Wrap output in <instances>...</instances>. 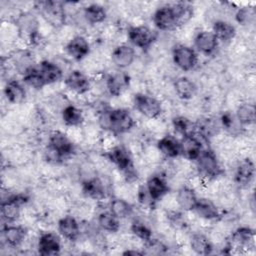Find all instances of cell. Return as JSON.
I'll list each match as a JSON object with an SVG mask.
<instances>
[{
  "mask_svg": "<svg viewBox=\"0 0 256 256\" xmlns=\"http://www.w3.org/2000/svg\"><path fill=\"white\" fill-rule=\"evenodd\" d=\"M97 125L106 133L119 136L133 130L136 126V121L126 108L103 107L97 112Z\"/></svg>",
  "mask_w": 256,
  "mask_h": 256,
  "instance_id": "obj_2",
  "label": "cell"
},
{
  "mask_svg": "<svg viewBox=\"0 0 256 256\" xmlns=\"http://www.w3.org/2000/svg\"><path fill=\"white\" fill-rule=\"evenodd\" d=\"M76 145L67 132L61 130L50 132L45 153L47 161L53 164L61 163L62 160L71 157L76 152Z\"/></svg>",
  "mask_w": 256,
  "mask_h": 256,
  "instance_id": "obj_4",
  "label": "cell"
},
{
  "mask_svg": "<svg viewBox=\"0 0 256 256\" xmlns=\"http://www.w3.org/2000/svg\"><path fill=\"white\" fill-rule=\"evenodd\" d=\"M167 245L159 239L152 238L148 242L144 243V254H164L167 250Z\"/></svg>",
  "mask_w": 256,
  "mask_h": 256,
  "instance_id": "obj_41",
  "label": "cell"
},
{
  "mask_svg": "<svg viewBox=\"0 0 256 256\" xmlns=\"http://www.w3.org/2000/svg\"><path fill=\"white\" fill-rule=\"evenodd\" d=\"M59 233L52 231L41 232L36 241L37 252L43 256L57 255L62 248V240Z\"/></svg>",
  "mask_w": 256,
  "mask_h": 256,
  "instance_id": "obj_14",
  "label": "cell"
},
{
  "mask_svg": "<svg viewBox=\"0 0 256 256\" xmlns=\"http://www.w3.org/2000/svg\"><path fill=\"white\" fill-rule=\"evenodd\" d=\"M188 244L190 249L197 255H208L213 251V242L203 232H194L189 236Z\"/></svg>",
  "mask_w": 256,
  "mask_h": 256,
  "instance_id": "obj_31",
  "label": "cell"
},
{
  "mask_svg": "<svg viewBox=\"0 0 256 256\" xmlns=\"http://www.w3.org/2000/svg\"><path fill=\"white\" fill-rule=\"evenodd\" d=\"M211 31L215 35L218 42L224 44L232 42V40H234V38L236 37L237 33L236 28L232 23L222 19H218L213 22Z\"/></svg>",
  "mask_w": 256,
  "mask_h": 256,
  "instance_id": "obj_32",
  "label": "cell"
},
{
  "mask_svg": "<svg viewBox=\"0 0 256 256\" xmlns=\"http://www.w3.org/2000/svg\"><path fill=\"white\" fill-rule=\"evenodd\" d=\"M37 68L45 87L56 84L64 79L63 68L55 61L48 59L41 60L39 63H37Z\"/></svg>",
  "mask_w": 256,
  "mask_h": 256,
  "instance_id": "obj_20",
  "label": "cell"
},
{
  "mask_svg": "<svg viewBox=\"0 0 256 256\" xmlns=\"http://www.w3.org/2000/svg\"><path fill=\"white\" fill-rule=\"evenodd\" d=\"M203 139L204 137H202L198 133L182 136L180 139L181 157L188 161L194 162L198 158L200 153L206 148L203 146Z\"/></svg>",
  "mask_w": 256,
  "mask_h": 256,
  "instance_id": "obj_17",
  "label": "cell"
},
{
  "mask_svg": "<svg viewBox=\"0 0 256 256\" xmlns=\"http://www.w3.org/2000/svg\"><path fill=\"white\" fill-rule=\"evenodd\" d=\"M255 244V232L249 226H240L235 229L227 238V248L250 249Z\"/></svg>",
  "mask_w": 256,
  "mask_h": 256,
  "instance_id": "obj_15",
  "label": "cell"
},
{
  "mask_svg": "<svg viewBox=\"0 0 256 256\" xmlns=\"http://www.w3.org/2000/svg\"><path fill=\"white\" fill-rule=\"evenodd\" d=\"M28 201V197L22 193L12 194L1 203V216L5 223H16L21 216L22 206Z\"/></svg>",
  "mask_w": 256,
  "mask_h": 256,
  "instance_id": "obj_11",
  "label": "cell"
},
{
  "mask_svg": "<svg viewBox=\"0 0 256 256\" xmlns=\"http://www.w3.org/2000/svg\"><path fill=\"white\" fill-rule=\"evenodd\" d=\"M235 20L238 24L243 26H248L252 24L255 20V11L252 7H242L239 8L235 14Z\"/></svg>",
  "mask_w": 256,
  "mask_h": 256,
  "instance_id": "obj_40",
  "label": "cell"
},
{
  "mask_svg": "<svg viewBox=\"0 0 256 256\" xmlns=\"http://www.w3.org/2000/svg\"><path fill=\"white\" fill-rule=\"evenodd\" d=\"M1 234L6 246L10 248H18L27 240L28 229L21 224L6 223L2 228Z\"/></svg>",
  "mask_w": 256,
  "mask_h": 256,
  "instance_id": "obj_18",
  "label": "cell"
},
{
  "mask_svg": "<svg viewBox=\"0 0 256 256\" xmlns=\"http://www.w3.org/2000/svg\"><path fill=\"white\" fill-rule=\"evenodd\" d=\"M64 51L72 60L82 62L90 55L91 45L84 35L76 34L67 40L64 45Z\"/></svg>",
  "mask_w": 256,
  "mask_h": 256,
  "instance_id": "obj_12",
  "label": "cell"
},
{
  "mask_svg": "<svg viewBox=\"0 0 256 256\" xmlns=\"http://www.w3.org/2000/svg\"><path fill=\"white\" fill-rule=\"evenodd\" d=\"M194 14L189 2L165 4L156 8L152 14V23L159 31H175L190 22Z\"/></svg>",
  "mask_w": 256,
  "mask_h": 256,
  "instance_id": "obj_1",
  "label": "cell"
},
{
  "mask_svg": "<svg viewBox=\"0 0 256 256\" xmlns=\"http://www.w3.org/2000/svg\"><path fill=\"white\" fill-rule=\"evenodd\" d=\"M61 119L68 128L82 127L85 122V115L78 106L74 104H66L61 109Z\"/></svg>",
  "mask_w": 256,
  "mask_h": 256,
  "instance_id": "obj_30",
  "label": "cell"
},
{
  "mask_svg": "<svg viewBox=\"0 0 256 256\" xmlns=\"http://www.w3.org/2000/svg\"><path fill=\"white\" fill-rule=\"evenodd\" d=\"M173 64L182 72L194 70L199 62V56L196 50L189 45L178 43L175 44L171 51Z\"/></svg>",
  "mask_w": 256,
  "mask_h": 256,
  "instance_id": "obj_8",
  "label": "cell"
},
{
  "mask_svg": "<svg viewBox=\"0 0 256 256\" xmlns=\"http://www.w3.org/2000/svg\"><path fill=\"white\" fill-rule=\"evenodd\" d=\"M173 90L179 99L189 101L196 96L198 86L192 79L186 76H180L173 81Z\"/></svg>",
  "mask_w": 256,
  "mask_h": 256,
  "instance_id": "obj_29",
  "label": "cell"
},
{
  "mask_svg": "<svg viewBox=\"0 0 256 256\" xmlns=\"http://www.w3.org/2000/svg\"><path fill=\"white\" fill-rule=\"evenodd\" d=\"M127 39L132 47L148 50L157 39V32L144 24L130 25L127 29Z\"/></svg>",
  "mask_w": 256,
  "mask_h": 256,
  "instance_id": "obj_9",
  "label": "cell"
},
{
  "mask_svg": "<svg viewBox=\"0 0 256 256\" xmlns=\"http://www.w3.org/2000/svg\"><path fill=\"white\" fill-rule=\"evenodd\" d=\"M155 145L162 158L166 160H176L181 157L180 139L172 134H164L157 140Z\"/></svg>",
  "mask_w": 256,
  "mask_h": 256,
  "instance_id": "obj_24",
  "label": "cell"
},
{
  "mask_svg": "<svg viewBox=\"0 0 256 256\" xmlns=\"http://www.w3.org/2000/svg\"><path fill=\"white\" fill-rule=\"evenodd\" d=\"M196 173L205 181H213L224 175V168L216 153L205 148L194 161Z\"/></svg>",
  "mask_w": 256,
  "mask_h": 256,
  "instance_id": "obj_5",
  "label": "cell"
},
{
  "mask_svg": "<svg viewBox=\"0 0 256 256\" xmlns=\"http://www.w3.org/2000/svg\"><path fill=\"white\" fill-rule=\"evenodd\" d=\"M218 45L219 42L211 30H200L193 37V48L198 54L200 53L204 56L213 55Z\"/></svg>",
  "mask_w": 256,
  "mask_h": 256,
  "instance_id": "obj_19",
  "label": "cell"
},
{
  "mask_svg": "<svg viewBox=\"0 0 256 256\" xmlns=\"http://www.w3.org/2000/svg\"><path fill=\"white\" fill-rule=\"evenodd\" d=\"M3 94L10 104H22L26 100V89L22 82L17 79H8L3 88Z\"/></svg>",
  "mask_w": 256,
  "mask_h": 256,
  "instance_id": "obj_28",
  "label": "cell"
},
{
  "mask_svg": "<svg viewBox=\"0 0 256 256\" xmlns=\"http://www.w3.org/2000/svg\"><path fill=\"white\" fill-rule=\"evenodd\" d=\"M64 85L73 94L77 96H83L90 92L92 80L88 74L80 69H73L69 71L64 79Z\"/></svg>",
  "mask_w": 256,
  "mask_h": 256,
  "instance_id": "obj_10",
  "label": "cell"
},
{
  "mask_svg": "<svg viewBox=\"0 0 256 256\" xmlns=\"http://www.w3.org/2000/svg\"><path fill=\"white\" fill-rule=\"evenodd\" d=\"M192 212L205 221H218L222 218L221 209L208 197H199Z\"/></svg>",
  "mask_w": 256,
  "mask_h": 256,
  "instance_id": "obj_25",
  "label": "cell"
},
{
  "mask_svg": "<svg viewBox=\"0 0 256 256\" xmlns=\"http://www.w3.org/2000/svg\"><path fill=\"white\" fill-rule=\"evenodd\" d=\"M113 65L118 70H124L130 67L136 60V52L134 48L126 43L117 45L110 54Z\"/></svg>",
  "mask_w": 256,
  "mask_h": 256,
  "instance_id": "obj_23",
  "label": "cell"
},
{
  "mask_svg": "<svg viewBox=\"0 0 256 256\" xmlns=\"http://www.w3.org/2000/svg\"><path fill=\"white\" fill-rule=\"evenodd\" d=\"M106 160L122 174L125 182L133 183L138 179V171L134 164V155L128 146L116 144L104 152Z\"/></svg>",
  "mask_w": 256,
  "mask_h": 256,
  "instance_id": "obj_3",
  "label": "cell"
},
{
  "mask_svg": "<svg viewBox=\"0 0 256 256\" xmlns=\"http://www.w3.org/2000/svg\"><path fill=\"white\" fill-rule=\"evenodd\" d=\"M57 232L70 242H75L81 236V225L79 220L72 214H67L57 221Z\"/></svg>",
  "mask_w": 256,
  "mask_h": 256,
  "instance_id": "obj_21",
  "label": "cell"
},
{
  "mask_svg": "<svg viewBox=\"0 0 256 256\" xmlns=\"http://www.w3.org/2000/svg\"><path fill=\"white\" fill-rule=\"evenodd\" d=\"M138 204L147 210H153L156 206V202L151 198L150 194L148 193L145 184H141L136 189V196H135Z\"/></svg>",
  "mask_w": 256,
  "mask_h": 256,
  "instance_id": "obj_39",
  "label": "cell"
},
{
  "mask_svg": "<svg viewBox=\"0 0 256 256\" xmlns=\"http://www.w3.org/2000/svg\"><path fill=\"white\" fill-rule=\"evenodd\" d=\"M130 75L123 70H116L109 73L105 78V87L109 95L113 97L122 96L130 86Z\"/></svg>",
  "mask_w": 256,
  "mask_h": 256,
  "instance_id": "obj_13",
  "label": "cell"
},
{
  "mask_svg": "<svg viewBox=\"0 0 256 256\" xmlns=\"http://www.w3.org/2000/svg\"><path fill=\"white\" fill-rule=\"evenodd\" d=\"M255 177L254 161L246 156L241 158L234 169V183L240 188H248Z\"/></svg>",
  "mask_w": 256,
  "mask_h": 256,
  "instance_id": "obj_16",
  "label": "cell"
},
{
  "mask_svg": "<svg viewBox=\"0 0 256 256\" xmlns=\"http://www.w3.org/2000/svg\"><path fill=\"white\" fill-rule=\"evenodd\" d=\"M198 198L199 196L193 187L188 184H183L177 189L175 194L176 206L184 212H191L193 211Z\"/></svg>",
  "mask_w": 256,
  "mask_h": 256,
  "instance_id": "obj_27",
  "label": "cell"
},
{
  "mask_svg": "<svg viewBox=\"0 0 256 256\" xmlns=\"http://www.w3.org/2000/svg\"><path fill=\"white\" fill-rule=\"evenodd\" d=\"M81 192L86 198L95 201L104 200L107 195L106 185L98 174L81 182Z\"/></svg>",
  "mask_w": 256,
  "mask_h": 256,
  "instance_id": "obj_26",
  "label": "cell"
},
{
  "mask_svg": "<svg viewBox=\"0 0 256 256\" xmlns=\"http://www.w3.org/2000/svg\"><path fill=\"white\" fill-rule=\"evenodd\" d=\"M144 184L151 198L156 203L164 199L170 192V184L166 176L160 173L150 175Z\"/></svg>",
  "mask_w": 256,
  "mask_h": 256,
  "instance_id": "obj_22",
  "label": "cell"
},
{
  "mask_svg": "<svg viewBox=\"0 0 256 256\" xmlns=\"http://www.w3.org/2000/svg\"><path fill=\"white\" fill-rule=\"evenodd\" d=\"M135 110L148 120L159 119L163 113V104L155 96L149 93L137 92L132 96Z\"/></svg>",
  "mask_w": 256,
  "mask_h": 256,
  "instance_id": "obj_6",
  "label": "cell"
},
{
  "mask_svg": "<svg viewBox=\"0 0 256 256\" xmlns=\"http://www.w3.org/2000/svg\"><path fill=\"white\" fill-rule=\"evenodd\" d=\"M234 116L238 123L241 125V127L253 125L256 119L255 105L251 102H243L239 104L236 108Z\"/></svg>",
  "mask_w": 256,
  "mask_h": 256,
  "instance_id": "obj_36",
  "label": "cell"
},
{
  "mask_svg": "<svg viewBox=\"0 0 256 256\" xmlns=\"http://www.w3.org/2000/svg\"><path fill=\"white\" fill-rule=\"evenodd\" d=\"M82 17L89 25L102 24L107 18V10L101 4L90 3L83 7Z\"/></svg>",
  "mask_w": 256,
  "mask_h": 256,
  "instance_id": "obj_33",
  "label": "cell"
},
{
  "mask_svg": "<svg viewBox=\"0 0 256 256\" xmlns=\"http://www.w3.org/2000/svg\"><path fill=\"white\" fill-rule=\"evenodd\" d=\"M172 126L176 133L180 134L181 137L193 133H197V125L190 118L178 115L172 119Z\"/></svg>",
  "mask_w": 256,
  "mask_h": 256,
  "instance_id": "obj_38",
  "label": "cell"
},
{
  "mask_svg": "<svg viewBox=\"0 0 256 256\" xmlns=\"http://www.w3.org/2000/svg\"><path fill=\"white\" fill-rule=\"evenodd\" d=\"M108 209L120 220L128 219L134 213V206L130 201L120 196L114 197L110 200Z\"/></svg>",
  "mask_w": 256,
  "mask_h": 256,
  "instance_id": "obj_35",
  "label": "cell"
},
{
  "mask_svg": "<svg viewBox=\"0 0 256 256\" xmlns=\"http://www.w3.org/2000/svg\"><path fill=\"white\" fill-rule=\"evenodd\" d=\"M37 10L46 24L55 29H61L66 22L65 5L59 1L37 2Z\"/></svg>",
  "mask_w": 256,
  "mask_h": 256,
  "instance_id": "obj_7",
  "label": "cell"
},
{
  "mask_svg": "<svg viewBox=\"0 0 256 256\" xmlns=\"http://www.w3.org/2000/svg\"><path fill=\"white\" fill-rule=\"evenodd\" d=\"M129 230L133 237L137 238L143 243H146L153 238L151 226L141 218H134L130 224Z\"/></svg>",
  "mask_w": 256,
  "mask_h": 256,
  "instance_id": "obj_37",
  "label": "cell"
},
{
  "mask_svg": "<svg viewBox=\"0 0 256 256\" xmlns=\"http://www.w3.org/2000/svg\"><path fill=\"white\" fill-rule=\"evenodd\" d=\"M96 224L101 231L109 234H115L120 230L121 220L118 219L109 209H107L101 211L97 215Z\"/></svg>",
  "mask_w": 256,
  "mask_h": 256,
  "instance_id": "obj_34",
  "label": "cell"
}]
</instances>
